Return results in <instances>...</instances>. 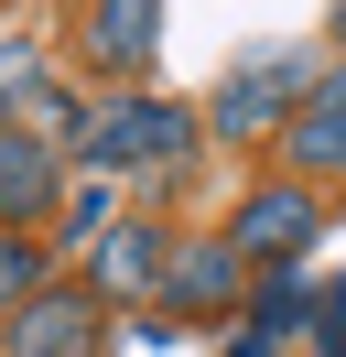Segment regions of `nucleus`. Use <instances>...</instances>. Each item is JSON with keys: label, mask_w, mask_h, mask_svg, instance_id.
Here are the masks:
<instances>
[{"label": "nucleus", "mask_w": 346, "mask_h": 357, "mask_svg": "<svg viewBox=\"0 0 346 357\" xmlns=\"http://www.w3.org/2000/svg\"><path fill=\"white\" fill-rule=\"evenodd\" d=\"M227 357H281V347H271V335H249V325H238V347H227Z\"/></svg>", "instance_id": "13"}, {"label": "nucleus", "mask_w": 346, "mask_h": 357, "mask_svg": "<svg viewBox=\"0 0 346 357\" xmlns=\"http://www.w3.org/2000/svg\"><path fill=\"white\" fill-rule=\"evenodd\" d=\"M54 206H65V152L33 130V119H0V227L43 238Z\"/></svg>", "instance_id": "6"}, {"label": "nucleus", "mask_w": 346, "mask_h": 357, "mask_svg": "<svg viewBox=\"0 0 346 357\" xmlns=\"http://www.w3.org/2000/svg\"><path fill=\"white\" fill-rule=\"evenodd\" d=\"M98 335H108V303L86 282H54L0 325V357H98Z\"/></svg>", "instance_id": "7"}, {"label": "nucleus", "mask_w": 346, "mask_h": 357, "mask_svg": "<svg viewBox=\"0 0 346 357\" xmlns=\"http://www.w3.org/2000/svg\"><path fill=\"white\" fill-rule=\"evenodd\" d=\"M249 292H260V271L227 249V227L216 238H173V271H163L173 325H249Z\"/></svg>", "instance_id": "4"}, {"label": "nucleus", "mask_w": 346, "mask_h": 357, "mask_svg": "<svg viewBox=\"0 0 346 357\" xmlns=\"http://www.w3.org/2000/svg\"><path fill=\"white\" fill-rule=\"evenodd\" d=\"M163 271H173V238L151 217H119L86 249V292H98V303H141V292H163Z\"/></svg>", "instance_id": "8"}, {"label": "nucleus", "mask_w": 346, "mask_h": 357, "mask_svg": "<svg viewBox=\"0 0 346 357\" xmlns=\"http://www.w3.org/2000/svg\"><path fill=\"white\" fill-rule=\"evenodd\" d=\"M314 238H324V195H314L303 174L249 184V195H238V217H227V249H238L249 271H292Z\"/></svg>", "instance_id": "3"}, {"label": "nucleus", "mask_w": 346, "mask_h": 357, "mask_svg": "<svg viewBox=\"0 0 346 357\" xmlns=\"http://www.w3.org/2000/svg\"><path fill=\"white\" fill-rule=\"evenodd\" d=\"M303 98H314V66H303V54H249V66L216 76L206 130H227V141H281Z\"/></svg>", "instance_id": "2"}, {"label": "nucleus", "mask_w": 346, "mask_h": 357, "mask_svg": "<svg viewBox=\"0 0 346 357\" xmlns=\"http://www.w3.org/2000/svg\"><path fill=\"white\" fill-rule=\"evenodd\" d=\"M43 87H54V54H43L33 33H0V119H22Z\"/></svg>", "instance_id": "12"}, {"label": "nucleus", "mask_w": 346, "mask_h": 357, "mask_svg": "<svg viewBox=\"0 0 346 357\" xmlns=\"http://www.w3.org/2000/svg\"><path fill=\"white\" fill-rule=\"evenodd\" d=\"M163 54V0H76V66L98 87H141Z\"/></svg>", "instance_id": "5"}, {"label": "nucleus", "mask_w": 346, "mask_h": 357, "mask_svg": "<svg viewBox=\"0 0 346 357\" xmlns=\"http://www.w3.org/2000/svg\"><path fill=\"white\" fill-rule=\"evenodd\" d=\"M33 292H54V238H22V227H0V325H11Z\"/></svg>", "instance_id": "11"}, {"label": "nucleus", "mask_w": 346, "mask_h": 357, "mask_svg": "<svg viewBox=\"0 0 346 357\" xmlns=\"http://www.w3.org/2000/svg\"><path fill=\"white\" fill-rule=\"evenodd\" d=\"M195 119L206 109H184V98H119V109H98L86 119V174H184L195 162Z\"/></svg>", "instance_id": "1"}, {"label": "nucleus", "mask_w": 346, "mask_h": 357, "mask_svg": "<svg viewBox=\"0 0 346 357\" xmlns=\"http://www.w3.org/2000/svg\"><path fill=\"white\" fill-rule=\"evenodd\" d=\"M281 162H292L303 184H346V66L314 76V98H303L292 130H281Z\"/></svg>", "instance_id": "9"}, {"label": "nucleus", "mask_w": 346, "mask_h": 357, "mask_svg": "<svg viewBox=\"0 0 346 357\" xmlns=\"http://www.w3.org/2000/svg\"><path fill=\"white\" fill-rule=\"evenodd\" d=\"M119 217H130V206H119V174H65V206H54V227H43V238H54V260H65V249L86 260Z\"/></svg>", "instance_id": "10"}]
</instances>
